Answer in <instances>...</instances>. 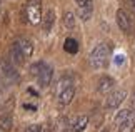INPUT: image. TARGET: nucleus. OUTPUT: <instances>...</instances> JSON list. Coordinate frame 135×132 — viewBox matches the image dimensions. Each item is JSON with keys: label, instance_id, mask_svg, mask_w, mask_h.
Returning a JSON list of instances; mask_svg holds the SVG:
<instances>
[{"label": "nucleus", "instance_id": "1", "mask_svg": "<svg viewBox=\"0 0 135 132\" xmlns=\"http://www.w3.org/2000/svg\"><path fill=\"white\" fill-rule=\"evenodd\" d=\"M108 57H110V47L107 44H98L95 49L90 52L89 62L93 69H102V67L107 65Z\"/></svg>", "mask_w": 135, "mask_h": 132}, {"label": "nucleus", "instance_id": "24", "mask_svg": "<svg viewBox=\"0 0 135 132\" xmlns=\"http://www.w3.org/2000/svg\"><path fill=\"white\" fill-rule=\"evenodd\" d=\"M130 3H132V7L135 8V0H130Z\"/></svg>", "mask_w": 135, "mask_h": 132}, {"label": "nucleus", "instance_id": "2", "mask_svg": "<svg viewBox=\"0 0 135 132\" xmlns=\"http://www.w3.org/2000/svg\"><path fill=\"white\" fill-rule=\"evenodd\" d=\"M25 17L28 24L38 25L42 22V0H27L25 3Z\"/></svg>", "mask_w": 135, "mask_h": 132}, {"label": "nucleus", "instance_id": "23", "mask_svg": "<svg viewBox=\"0 0 135 132\" xmlns=\"http://www.w3.org/2000/svg\"><path fill=\"white\" fill-rule=\"evenodd\" d=\"M132 104L135 105V92H133V95H132Z\"/></svg>", "mask_w": 135, "mask_h": 132}, {"label": "nucleus", "instance_id": "18", "mask_svg": "<svg viewBox=\"0 0 135 132\" xmlns=\"http://www.w3.org/2000/svg\"><path fill=\"white\" fill-rule=\"evenodd\" d=\"M79 15L82 20H89L92 17V7H79Z\"/></svg>", "mask_w": 135, "mask_h": 132}, {"label": "nucleus", "instance_id": "9", "mask_svg": "<svg viewBox=\"0 0 135 132\" xmlns=\"http://www.w3.org/2000/svg\"><path fill=\"white\" fill-rule=\"evenodd\" d=\"M42 29H44V32H50L52 27H54V24H55V12L54 10H47V13L42 17Z\"/></svg>", "mask_w": 135, "mask_h": 132}, {"label": "nucleus", "instance_id": "12", "mask_svg": "<svg viewBox=\"0 0 135 132\" xmlns=\"http://www.w3.org/2000/svg\"><path fill=\"white\" fill-rule=\"evenodd\" d=\"M18 45H20V49H22V54H23V57H32V54H33V44L30 42L28 39H20L18 40Z\"/></svg>", "mask_w": 135, "mask_h": 132}, {"label": "nucleus", "instance_id": "4", "mask_svg": "<svg viewBox=\"0 0 135 132\" xmlns=\"http://www.w3.org/2000/svg\"><path fill=\"white\" fill-rule=\"evenodd\" d=\"M117 24H118V27H120V30H123V32H127V34L132 30L130 17H128V13L123 8L117 10Z\"/></svg>", "mask_w": 135, "mask_h": 132}, {"label": "nucleus", "instance_id": "13", "mask_svg": "<svg viewBox=\"0 0 135 132\" xmlns=\"http://www.w3.org/2000/svg\"><path fill=\"white\" fill-rule=\"evenodd\" d=\"M87 125H89V117L87 115H80L75 120V124L72 125V129H74V132H82V130H85Z\"/></svg>", "mask_w": 135, "mask_h": 132}, {"label": "nucleus", "instance_id": "7", "mask_svg": "<svg viewBox=\"0 0 135 132\" xmlns=\"http://www.w3.org/2000/svg\"><path fill=\"white\" fill-rule=\"evenodd\" d=\"M113 85H115V82H113V79L112 77H108V75H103L100 77V80H98V87H97V90L100 92V94H107V92H110Z\"/></svg>", "mask_w": 135, "mask_h": 132}, {"label": "nucleus", "instance_id": "21", "mask_svg": "<svg viewBox=\"0 0 135 132\" xmlns=\"http://www.w3.org/2000/svg\"><path fill=\"white\" fill-rule=\"evenodd\" d=\"M75 2H77L79 7H92L93 0H75Z\"/></svg>", "mask_w": 135, "mask_h": 132}, {"label": "nucleus", "instance_id": "20", "mask_svg": "<svg viewBox=\"0 0 135 132\" xmlns=\"http://www.w3.org/2000/svg\"><path fill=\"white\" fill-rule=\"evenodd\" d=\"M25 132H47L44 125H40V124H32V125H28L27 130Z\"/></svg>", "mask_w": 135, "mask_h": 132}, {"label": "nucleus", "instance_id": "17", "mask_svg": "<svg viewBox=\"0 0 135 132\" xmlns=\"http://www.w3.org/2000/svg\"><path fill=\"white\" fill-rule=\"evenodd\" d=\"M132 114H135V112H133L132 109H123V110H120V112L117 114V117H115V124L118 125V124L122 122V120H125L127 117H130Z\"/></svg>", "mask_w": 135, "mask_h": 132}, {"label": "nucleus", "instance_id": "5", "mask_svg": "<svg viewBox=\"0 0 135 132\" xmlns=\"http://www.w3.org/2000/svg\"><path fill=\"white\" fill-rule=\"evenodd\" d=\"M52 75H54V69H52L50 65H47V64H45V65L42 67V70H40V74L37 75L40 87H47V85H50V82H52Z\"/></svg>", "mask_w": 135, "mask_h": 132}, {"label": "nucleus", "instance_id": "19", "mask_svg": "<svg viewBox=\"0 0 135 132\" xmlns=\"http://www.w3.org/2000/svg\"><path fill=\"white\" fill-rule=\"evenodd\" d=\"M44 65H45V62H35V64L30 67V72H32V75H38Z\"/></svg>", "mask_w": 135, "mask_h": 132}, {"label": "nucleus", "instance_id": "15", "mask_svg": "<svg viewBox=\"0 0 135 132\" xmlns=\"http://www.w3.org/2000/svg\"><path fill=\"white\" fill-rule=\"evenodd\" d=\"M12 125H13V120H12V117L10 115H2L0 117V130H10L12 129Z\"/></svg>", "mask_w": 135, "mask_h": 132}, {"label": "nucleus", "instance_id": "16", "mask_svg": "<svg viewBox=\"0 0 135 132\" xmlns=\"http://www.w3.org/2000/svg\"><path fill=\"white\" fill-rule=\"evenodd\" d=\"M64 25L67 29H74L75 27V15L72 12H65V15H64Z\"/></svg>", "mask_w": 135, "mask_h": 132}, {"label": "nucleus", "instance_id": "6", "mask_svg": "<svg viewBox=\"0 0 135 132\" xmlns=\"http://www.w3.org/2000/svg\"><path fill=\"white\" fill-rule=\"evenodd\" d=\"M74 97H75V87L74 85H69V87L62 89V90L59 92V102H60V105H69Z\"/></svg>", "mask_w": 135, "mask_h": 132}, {"label": "nucleus", "instance_id": "10", "mask_svg": "<svg viewBox=\"0 0 135 132\" xmlns=\"http://www.w3.org/2000/svg\"><path fill=\"white\" fill-rule=\"evenodd\" d=\"M10 57H12V60L15 62V64H23V54H22V49H20V45H18V40L17 42H13L12 47H10Z\"/></svg>", "mask_w": 135, "mask_h": 132}, {"label": "nucleus", "instance_id": "11", "mask_svg": "<svg viewBox=\"0 0 135 132\" xmlns=\"http://www.w3.org/2000/svg\"><path fill=\"white\" fill-rule=\"evenodd\" d=\"M133 130H135V114H132L130 117H127L118 124V132H133Z\"/></svg>", "mask_w": 135, "mask_h": 132}, {"label": "nucleus", "instance_id": "14", "mask_svg": "<svg viewBox=\"0 0 135 132\" xmlns=\"http://www.w3.org/2000/svg\"><path fill=\"white\" fill-rule=\"evenodd\" d=\"M64 49H65V52H69V54H77V52H79V42L75 39H72V37H69L64 44Z\"/></svg>", "mask_w": 135, "mask_h": 132}, {"label": "nucleus", "instance_id": "22", "mask_svg": "<svg viewBox=\"0 0 135 132\" xmlns=\"http://www.w3.org/2000/svg\"><path fill=\"white\" fill-rule=\"evenodd\" d=\"M115 64H118V65L123 64V55H117L115 57Z\"/></svg>", "mask_w": 135, "mask_h": 132}, {"label": "nucleus", "instance_id": "8", "mask_svg": "<svg viewBox=\"0 0 135 132\" xmlns=\"http://www.w3.org/2000/svg\"><path fill=\"white\" fill-rule=\"evenodd\" d=\"M0 69H2V74L8 79V80H18V74H17V70L13 69V65L10 64V62L3 60L2 65H0Z\"/></svg>", "mask_w": 135, "mask_h": 132}, {"label": "nucleus", "instance_id": "3", "mask_svg": "<svg viewBox=\"0 0 135 132\" xmlns=\"http://www.w3.org/2000/svg\"><path fill=\"white\" fill-rule=\"evenodd\" d=\"M125 99H127V92L125 90H115L113 94H110L108 99L105 100V107L107 109H117Z\"/></svg>", "mask_w": 135, "mask_h": 132}, {"label": "nucleus", "instance_id": "25", "mask_svg": "<svg viewBox=\"0 0 135 132\" xmlns=\"http://www.w3.org/2000/svg\"><path fill=\"white\" fill-rule=\"evenodd\" d=\"M103 132H107V130H103Z\"/></svg>", "mask_w": 135, "mask_h": 132}]
</instances>
